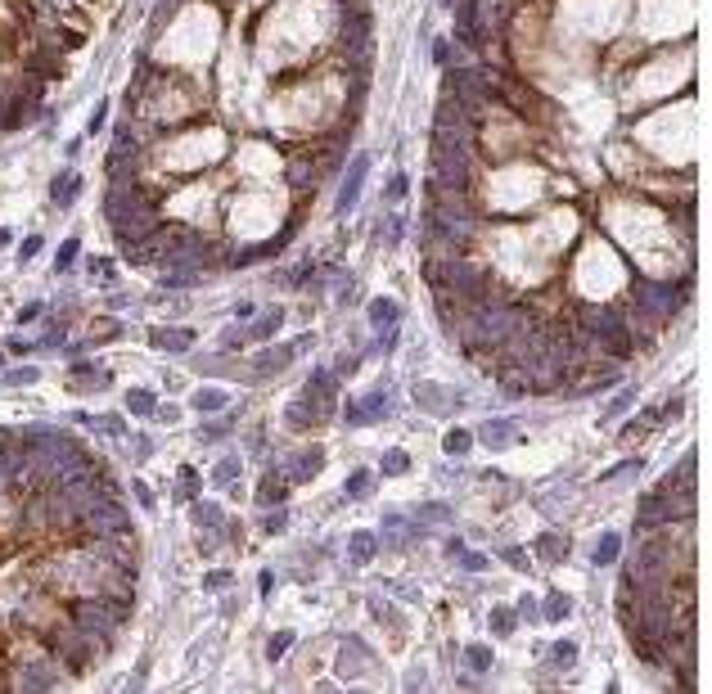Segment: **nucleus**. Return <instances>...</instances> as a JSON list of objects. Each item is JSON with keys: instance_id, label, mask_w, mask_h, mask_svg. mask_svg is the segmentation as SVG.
Wrapping results in <instances>:
<instances>
[{"instance_id": "obj_1", "label": "nucleus", "mask_w": 712, "mask_h": 694, "mask_svg": "<svg viewBox=\"0 0 712 694\" xmlns=\"http://www.w3.org/2000/svg\"><path fill=\"white\" fill-rule=\"evenodd\" d=\"M41 644L59 659V667H64L68 676H86L95 663L104 659L108 649H113V640L108 636H95V631H86V627H77L72 618L64 613L59 622L50 627V631H41Z\"/></svg>"}, {"instance_id": "obj_2", "label": "nucleus", "mask_w": 712, "mask_h": 694, "mask_svg": "<svg viewBox=\"0 0 712 694\" xmlns=\"http://www.w3.org/2000/svg\"><path fill=\"white\" fill-rule=\"evenodd\" d=\"M113 568H104L91 550H77V554H59L41 568V581L45 591H54V600H77V595H100L104 581Z\"/></svg>"}, {"instance_id": "obj_3", "label": "nucleus", "mask_w": 712, "mask_h": 694, "mask_svg": "<svg viewBox=\"0 0 712 694\" xmlns=\"http://www.w3.org/2000/svg\"><path fill=\"white\" fill-rule=\"evenodd\" d=\"M23 523H28L32 537H72L77 532V514H72L68 496L59 487H41V491H28Z\"/></svg>"}, {"instance_id": "obj_4", "label": "nucleus", "mask_w": 712, "mask_h": 694, "mask_svg": "<svg viewBox=\"0 0 712 694\" xmlns=\"http://www.w3.org/2000/svg\"><path fill=\"white\" fill-rule=\"evenodd\" d=\"M428 280H433V289H447L464 307L487 302V293H492V275L478 262H460V257H451V262H442V266H428Z\"/></svg>"}, {"instance_id": "obj_5", "label": "nucleus", "mask_w": 712, "mask_h": 694, "mask_svg": "<svg viewBox=\"0 0 712 694\" xmlns=\"http://www.w3.org/2000/svg\"><path fill=\"white\" fill-rule=\"evenodd\" d=\"M577 320H582V329L591 334L609 356L631 352V329H627V320H622V312H613V307H582Z\"/></svg>"}, {"instance_id": "obj_6", "label": "nucleus", "mask_w": 712, "mask_h": 694, "mask_svg": "<svg viewBox=\"0 0 712 694\" xmlns=\"http://www.w3.org/2000/svg\"><path fill=\"white\" fill-rule=\"evenodd\" d=\"M433 158H437V185L442 190H469V171H473V144L447 140V135H433Z\"/></svg>"}, {"instance_id": "obj_7", "label": "nucleus", "mask_w": 712, "mask_h": 694, "mask_svg": "<svg viewBox=\"0 0 712 694\" xmlns=\"http://www.w3.org/2000/svg\"><path fill=\"white\" fill-rule=\"evenodd\" d=\"M64 613H68L77 627L95 631V636H108V640H117V627L127 622V618H122L113 604L104 600V595H77V600H64Z\"/></svg>"}, {"instance_id": "obj_8", "label": "nucleus", "mask_w": 712, "mask_h": 694, "mask_svg": "<svg viewBox=\"0 0 712 694\" xmlns=\"http://www.w3.org/2000/svg\"><path fill=\"white\" fill-rule=\"evenodd\" d=\"M9 686L14 690H54L64 686V672H59V659L50 649L45 654H28V659L14 663V672H9Z\"/></svg>"}, {"instance_id": "obj_9", "label": "nucleus", "mask_w": 712, "mask_h": 694, "mask_svg": "<svg viewBox=\"0 0 712 694\" xmlns=\"http://www.w3.org/2000/svg\"><path fill=\"white\" fill-rule=\"evenodd\" d=\"M685 297V284H658V280H636V312L649 316V320H667L672 312L681 307Z\"/></svg>"}, {"instance_id": "obj_10", "label": "nucleus", "mask_w": 712, "mask_h": 694, "mask_svg": "<svg viewBox=\"0 0 712 694\" xmlns=\"http://www.w3.org/2000/svg\"><path fill=\"white\" fill-rule=\"evenodd\" d=\"M59 618H64V609H54V600H45V595H23V604L14 609V627L23 631H50Z\"/></svg>"}, {"instance_id": "obj_11", "label": "nucleus", "mask_w": 712, "mask_h": 694, "mask_svg": "<svg viewBox=\"0 0 712 694\" xmlns=\"http://www.w3.org/2000/svg\"><path fill=\"white\" fill-rule=\"evenodd\" d=\"M23 68H28L32 77H41V81H54V77H64V68H68V59H64V45H54L50 36H45V41H36V45L28 50V59H23Z\"/></svg>"}, {"instance_id": "obj_12", "label": "nucleus", "mask_w": 712, "mask_h": 694, "mask_svg": "<svg viewBox=\"0 0 712 694\" xmlns=\"http://www.w3.org/2000/svg\"><path fill=\"white\" fill-rule=\"evenodd\" d=\"M437 135H447V140H460V144H473V113L456 99H442L437 104Z\"/></svg>"}, {"instance_id": "obj_13", "label": "nucleus", "mask_w": 712, "mask_h": 694, "mask_svg": "<svg viewBox=\"0 0 712 694\" xmlns=\"http://www.w3.org/2000/svg\"><path fill=\"white\" fill-rule=\"evenodd\" d=\"M298 402L321 419V424H325V419H334V379H329L325 370H316V375L306 379V388L298 392Z\"/></svg>"}, {"instance_id": "obj_14", "label": "nucleus", "mask_w": 712, "mask_h": 694, "mask_svg": "<svg viewBox=\"0 0 712 694\" xmlns=\"http://www.w3.org/2000/svg\"><path fill=\"white\" fill-rule=\"evenodd\" d=\"M321 465H325V451H321V446L293 451V455H289V465H285V478H293V482H311L316 474H321Z\"/></svg>"}, {"instance_id": "obj_15", "label": "nucleus", "mask_w": 712, "mask_h": 694, "mask_svg": "<svg viewBox=\"0 0 712 694\" xmlns=\"http://www.w3.org/2000/svg\"><path fill=\"white\" fill-rule=\"evenodd\" d=\"M365 667H374V654L365 649L356 636H348V640L338 644V672H343V676H361Z\"/></svg>"}, {"instance_id": "obj_16", "label": "nucleus", "mask_w": 712, "mask_h": 694, "mask_svg": "<svg viewBox=\"0 0 712 694\" xmlns=\"http://www.w3.org/2000/svg\"><path fill=\"white\" fill-rule=\"evenodd\" d=\"M149 343L158 352H190L194 347V329H180V325H154L149 329Z\"/></svg>"}, {"instance_id": "obj_17", "label": "nucleus", "mask_w": 712, "mask_h": 694, "mask_svg": "<svg viewBox=\"0 0 712 694\" xmlns=\"http://www.w3.org/2000/svg\"><path fill=\"white\" fill-rule=\"evenodd\" d=\"M293 356H298V343H280V347H271V352H262V356H257L253 370H257L262 379H271V375H280V370H289Z\"/></svg>"}, {"instance_id": "obj_18", "label": "nucleus", "mask_w": 712, "mask_h": 694, "mask_svg": "<svg viewBox=\"0 0 712 694\" xmlns=\"http://www.w3.org/2000/svg\"><path fill=\"white\" fill-rule=\"evenodd\" d=\"M365 167H370V158H365V154H356V158H352L348 181H343V194H338V217L356 207V194H361V181H365Z\"/></svg>"}, {"instance_id": "obj_19", "label": "nucleus", "mask_w": 712, "mask_h": 694, "mask_svg": "<svg viewBox=\"0 0 712 694\" xmlns=\"http://www.w3.org/2000/svg\"><path fill=\"white\" fill-rule=\"evenodd\" d=\"M636 518H641V528H645V532H649V528L672 523V505H667V496H662V491L645 496V501H641V514H636Z\"/></svg>"}, {"instance_id": "obj_20", "label": "nucleus", "mask_w": 712, "mask_h": 694, "mask_svg": "<svg viewBox=\"0 0 712 694\" xmlns=\"http://www.w3.org/2000/svg\"><path fill=\"white\" fill-rule=\"evenodd\" d=\"M690 478H694V455H681V465L672 469L667 478H662V496H672V491H690Z\"/></svg>"}, {"instance_id": "obj_21", "label": "nucleus", "mask_w": 712, "mask_h": 694, "mask_svg": "<svg viewBox=\"0 0 712 694\" xmlns=\"http://www.w3.org/2000/svg\"><path fill=\"white\" fill-rule=\"evenodd\" d=\"M280 325H285V312H280V307H271L266 316H257V320H253L248 339H253V343H271L275 334H280Z\"/></svg>"}, {"instance_id": "obj_22", "label": "nucleus", "mask_w": 712, "mask_h": 694, "mask_svg": "<svg viewBox=\"0 0 712 694\" xmlns=\"http://www.w3.org/2000/svg\"><path fill=\"white\" fill-rule=\"evenodd\" d=\"M285 469H271V474L262 478V487H257V505H280L285 501Z\"/></svg>"}, {"instance_id": "obj_23", "label": "nucleus", "mask_w": 712, "mask_h": 694, "mask_svg": "<svg viewBox=\"0 0 712 694\" xmlns=\"http://www.w3.org/2000/svg\"><path fill=\"white\" fill-rule=\"evenodd\" d=\"M72 194H81V176H77V171H64V176H54V181H50V198H54L59 207H68V203H72Z\"/></svg>"}, {"instance_id": "obj_24", "label": "nucleus", "mask_w": 712, "mask_h": 694, "mask_svg": "<svg viewBox=\"0 0 712 694\" xmlns=\"http://www.w3.org/2000/svg\"><path fill=\"white\" fill-rule=\"evenodd\" d=\"M397 302H392V297H374V302H370V325L374 329H397Z\"/></svg>"}, {"instance_id": "obj_25", "label": "nucleus", "mask_w": 712, "mask_h": 694, "mask_svg": "<svg viewBox=\"0 0 712 694\" xmlns=\"http://www.w3.org/2000/svg\"><path fill=\"white\" fill-rule=\"evenodd\" d=\"M374 550H379V541L370 537V532H352V541H348V559L352 564H370Z\"/></svg>"}, {"instance_id": "obj_26", "label": "nucleus", "mask_w": 712, "mask_h": 694, "mask_svg": "<svg viewBox=\"0 0 712 694\" xmlns=\"http://www.w3.org/2000/svg\"><path fill=\"white\" fill-rule=\"evenodd\" d=\"M510 438H514V424H505V419H492V424L478 428V442H487V446H505Z\"/></svg>"}, {"instance_id": "obj_27", "label": "nucleus", "mask_w": 712, "mask_h": 694, "mask_svg": "<svg viewBox=\"0 0 712 694\" xmlns=\"http://www.w3.org/2000/svg\"><path fill=\"white\" fill-rule=\"evenodd\" d=\"M289 185H293L298 194H306V190L316 185V167L306 163V158H298V163H289Z\"/></svg>"}, {"instance_id": "obj_28", "label": "nucleus", "mask_w": 712, "mask_h": 694, "mask_svg": "<svg viewBox=\"0 0 712 694\" xmlns=\"http://www.w3.org/2000/svg\"><path fill=\"white\" fill-rule=\"evenodd\" d=\"M536 550H541L550 564H559L563 554H568V537H559V532H546V537L536 541Z\"/></svg>"}, {"instance_id": "obj_29", "label": "nucleus", "mask_w": 712, "mask_h": 694, "mask_svg": "<svg viewBox=\"0 0 712 694\" xmlns=\"http://www.w3.org/2000/svg\"><path fill=\"white\" fill-rule=\"evenodd\" d=\"M154 406H158V402H154L149 388H131V392H127V411H131V415H154Z\"/></svg>"}, {"instance_id": "obj_30", "label": "nucleus", "mask_w": 712, "mask_h": 694, "mask_svg": "<svg viewBox=\"0 0 712 694\" xmlns=\"http://www.w3.org/2000/svg\"><path fill=\"white\" fill-rule=\"evenodd\" d=\"M618 550H622V537H618V532H604L599 545H595V564H613V559H618Z\"/></svg>"}, {"instance_id": "obj_31", "label": "nucleus", "mask_w": 712, "mask_h": 694, "mask_svg": "<svg viewBox=\"0 0 712 694\" xmlns=\"http://www.w3.org/2000/svg\"><path fill=\"white\" fill-rule=\"evenodd\" d=\"M487 622H492V631H496V636H514V609H510V604H496Z\"/></svg>"}, {"instance_id": "obj_32", "label": "nucleus", "mask_w": 712, "mask_h": 694, "mask_svg": "<svg viewBox=\"0 0 712 694\" xmlns=\"http://www.w3.org/2000/svg\"><path fill=\"white\" fill-rule=\"evenodd\" d=\"M473 446V433L469 428H451L447 433V442H442V451H451V455H464Z\"/></svg>"}, {"instance_id": "obj_33", "label": "nucleus", "mask_w": 712, "mask_h": 694, "mask_svg": "<svg viewBox=\"0 0 712 694\" xmlns=\"http://www.w3.org/2000/svg\"><path fill=\"white\" fill-rule=\"evenodd\" d=\"M289 428H321V419L306 411L302 402H289Z\"/></svg>"}, {"instance_id": "obj_34", "label": "nucleus", "mask_w": 712, "mask_h": 694, "mask_svg": "<svg viewBox=\"0 0 712 694\" xmlns=\"http://www.w3.org/2000/svg\"><path fill=\"white\" fill-rule=\"evenodd\" d=\"M190 402H194V411H226V397H221L217 388H203V392H194Z\"/></svg>"}, {"instance_id": "obj_35", "label": "nucleus", "mask_w": 712, "mask_h": 694, "mask_svg": "<svg viewBox=\"0 0 712 694\" xmlns=\"http://www.w3.org/2000/svg\"><path fill=\"white\" fill-rule=\"evenodd\" d=\"M541 613L559 622V618H568V613H573V600H568V595H559V591H550V600H546V609H541Z\"/></svg>"}, {"instance_id": "obj_36", "label": "nucleus", "mask_w": 712, "mask_h": 694, "mask_svg": "<svg viewBox=\"0 0 712 694\" xmlns=\"http://www.w3.org/2000/svg\"><path fill=\"white\" fill-rule=\"evenodd\" d=\"M464 663H469L473 672H487V667H492V649H487V644H469V649H464Z\"/></svg>"}, {"instance_id": "obj_37", "label": "nucleus", "mask_w": 712, "mask_h": 694, "mask_svg": "<svg viewBox=\"0 0 712 694\" xmlns=\"http://www.w3.org/2000/svg\"><path fill=\"white\" fill-rule=\"evenodd\" d=\"M406 455H401V451H388L384 455V460H379V474H388V478H397V474H406Z\"/></svg>"}, {"instance_id": "obj_38", "label": "nucleus", "mask_w": 712, "mask_h": 694, "mask_svg": "<svg viewBox=\"0 0 712 694\" xmlns=\"http://www.w3.org/2000/svg\"><path fill=\"white\" fill-rule=\"evenodd\" d=\"M36 379H41V375H36V365H18V370H9V375H5L9 388H28V383H36Z\"/></svg>"}, {"instance_id": "obj_39", "label": "nucleus", "mask_w": 712, "mask_h": 694, "mask_svg": "<svg viewBox=\"0 0 712 694\" xmlns=\"http://www.w3.org/2000/svg\"><path fill=\"white\" fill-rule=\"evenodd\" d=\"M433 64L437 68H456V45H451V41H433Z\"/></svg>"}, {"instance_id": "obj_40", "label": "nucleus", "mask_w": 712, "mask_h": 694, "mask_svg": "<svg viewBox=\"0 0 712 694\" xmlns=\"http://www.w3.org/2000/svg\"><path fill=\"white\" fill-rule=\"evenodd\" d=\"M573 659H577V649L568 640H559V644H550V663L555 667H573Z\"/></svg>"}, {"instance_id": "obj_41", "label": "nucleus", "mask_w": 712, "mask_h": 694, "mask_svg": "<svg viewBox=\"0 0 712 694\" xmlns=\"http://www.w3.org/2000/svg\"><path fill=\"white\" fill-rule=\"evenodd\" d=\"M77 253H81V239H68L64 248H59V257H54V271H68L72 262H77Z\"/></svg>"}, {"instance_id": "obj_42", "label": "nucleus", "mask_w": 712, "mask_h": 694, "mask_svg": "<svg viewBox=\"0 0 712 694\" xmlns=\"http://www.w3.org/2000/svg\"><path fill=\"white\" fill-rule=\"evenodd\" d=\"M370 487H374V478L365 474V469H356V474L348 478V496H352V501H356V496H365V491H370Z\"/></svg>"}, {"instance_id": "obj_43", "label": "nucleus", "mask_w": 712, "mask_h": 694, "mask_svg": "<svg viewBox=\"0 0 712 694\" xmlns=\"http://www.w3.org/2000/svg\"><path fill=\"white\" fill-rule=\"evenodd\" d=\"M64 334H68L64 320H50V325H45V334H41V347H59V343H64Z\"/></svg>"}, {"instance_id": "obj_44", "label": "nucleus", "mask_w": 712, "mask_h": 694, "mask_svg": "<svg viewBox=\"0 0 712 694\" xmlns=\"http://www.w3.org/2000/svg\"><path fill=\"white\" fill-rule=\"evenodd\" d=\"M230 428H235V415H226V419H212V424H203V438H226Z\"/></svg>"}, {"instance_id": "obj_45", "label": "nucleus", "mask_w": 712, "mask_h": 694, "mask_svg": "<svg viewBox=\"0 0 712 694\" xmlns=\"http://www.w3.org/2000/svg\"><path fill=\"white\" fill-rule=\"evenodd\" d=\"M180 496H185V501L199 496V474H194V469H180Z\"/></svg>"}, {"instance_id": "obj_46", "label": "nucleus", "mask_w": 712, "mask_h": 694, "mask_svg": "<svg viewBox=\"0 0 712 694\" xmlns=\"http://www.w3.org/2000/svg\"><path fill=\"white\" fill-rule=\"evenodd\" d=\"M117 334H122L117 320H100V325L91 329V343H100V339H117Z\"/></svg>"}, {"instance_id": "obj_47", "label": "nucleus", "mask_w": 712, "mask_h": 694, "mask_svg": "<svg viewBox=\"0 0 712 694\" xmlns=\"http://www.w3.org/2000/svg\"><path fill=\"white\" fill-rule=\"evenodd\" d=\"M212 478L221 482V487H226V482H235V478H239V460H221V465H217V474H212Z\"/></svg>"}, {"instance_id": "obj_48", "label": "nucleus", "mask_w": 712, "mask_h": 694, "mask_svg": "<svg viewBox=\"0 0 712 694\" xmlns=\"http://www.w3.org/2000/svg\"><path fill=\"white\" fill-rule=\"evenodd\" d=\"M289 644H293V631H280V636H271V649H266V654H271V663L289 649Z\"/></svg>"}, {"instance_id": "obj_49", "label": "nucleus", "mask_w": 712, "mask_h": 694, "mask_svg": "<svg viewBox=\"0 0 712 694\" xmlns=\"http://www.w3.org/2000/svg\"><path fill=\"white\" fill-rule=\"evenodd\" d=\"M460 564L469 568V573H473V568L483 573V568H487V554H478V550H460Z\"/></svg>"}, {"instance_id": "obj_50", "label": "nucleus", "mask_w": 712, "mask_h": 694, "mask_svg": "<svg viewBox=\"0 0 712 694\" xmlns=\"http://www.w3.org/2000/svg\"><path fill=\"white\" fill-rule=\"evenodd\" d=\"M36 253H41V234H28V239H23V248H18V257H23V262H32Z\"/></svg>"}, {"instance_id": "obj_51", "label": "nucleus", "mask_w": 712, "mask_h": 694, "mask_svg": "<svg viewBox=\"0 0 712 694\" xmlns=\"http://www.w3.org/2000/svg\"><path fill=\"white\" fill-rule=\"evenodd\" d=\"M631 402H636V392H622V397H613V402H609V415H627V411H631Z\"/></svg>"}, {"instance_id": "obj_52", "label": "nucleus", "mask_w": 712, "mask_h": 694, "mask_svg": "<svg viewBox=\"0 0 712 694\" xmlns=\"http://www.w3.org/2000/svg\"><path fill=\"white\" fill-rule=\"evenodd\" d=\"M401 194H406V176H392V181H388V190H384V198H388V203H397Z\"/></svg>"}, {"instance_id": "obj_53", "label": "nucleus", "mask_w": 712, "mask_h": 694, "mask_svg": "<svg viewBox=\"0 0 712 694\" xmlns=\"http://www.w3.org/2000/svg\"><path fill=\"white\" fill-rule=\"evenodd\" d=\"M203 586H207V591H221V586H230V573H221V568H217V573H207V581H203Z\"/></svg>"}, {"instance_id": "obj_54", "label": "nucleus", "mask_w": 712, "mask_h": 694, "mask_svg": "<svg viewBox=\"0 0 712 694\" xmlns=\"http://www.w3.org/2000/svg\"><path fill=\"white\" fill-rule=\"evenodd\" d=\"M285 523H289V518H285V514L275 510V514H266V518H262V532H280Z\"/></svg>"}, {"instance_id": "obj_55", "label": "nucleus", "mask_w": 712, "mask_h": 694, "mask_svg": "<svg viewBox=\"0 0 712 694\" xmlns=\"http://www.w3.org/2000/svg\"><path fill=\"white\" fill-rule=\"evenodd\" d=\"M131 487H136V501L144 505V510H154V491L144 487V482H131Z\"/></svg>"}, {"instance_id": "obj_56", "label": "nucleus", "mask_w": 712, "mask_h": 694, "mask_svg": "<svg viewBox=\"0 0 712 694\" xmlns=\"http://www.w3.org/2000/svg\"><path fill=\"white\" fill-rule=\"evenodd\" d=\"M500 559H510L514 568H523V573H527V559H523V550H519V545H510V550L500 554Z\"/></svg>"}, {"instance_id": "obj_57", "label": "nucleus", "mask_w": 712, "mask_h": 694, "mask_svg": "<svg viewBox=\"0 0 712 694\" xmlns=\"http://www.w3.org/2000/svg\"><path fill=\"white\" fill-rule=\"evenodd\" d=\"M658 415H662V424H667V419H677V415H681V397H672V402H667V406H662V411H658Z\"/></svg>"}, {"instance_id": "obj_58", "label": "nucleus", "mask_w": 712, "mask_h": 694, "mask_svg": "<svg viewBox=\"0 0 712 694\" xmlns=\"http://www.w3.org/2000/svg\"><path fill=\"white\" fill-rule=\"evenodd\" d=\"M194 518H203V523H212V518H217V505H199V510H194Z\"/></svg>"}, {"instance_id": "obj_59", "label": "nucleus", "mask_w": 712, "mask_h": 694, "mask_svg": "<svg viewBox=\"0 0 712 694\" xmlns=\"http://www.w3.org/2000/svg\"><path fill=\"white\" fill-rule=\"evenodd\" d=\"M18 316H23V320H36V316H41V302H28V307H23Z\"/></svg>"}, {"instance_id": "obj_60", "label": "nucleus", "mask_w": 712, "mask_h": 694, "mask_svg": "<svg viewBox=\"0 0 712 694\" xmlns=\"http://www.w3.org/2000/svg\"><path fill=\"white\" fill-rule=\"evenodd\" d=\"M9 244V230H0V248H5Z\"/></svg>"}, {"instance_id": "obj_61", "label": "nucleus", "mask_w": 712, "mask_h": 694, "mask_svg": "<svg viewBox=\"0 0 712 694\" xmlns=\"http://www.w3.org/2000/svg\"><path fill=\"white\" fill-rule=\"evenodd\" d=\"M0 95H5V91H0Z\"/></svg>"}]
</instances>
